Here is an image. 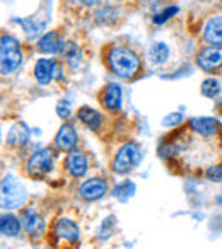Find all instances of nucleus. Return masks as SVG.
<instances>
[{
	"label": "nucleus",
	"mask_w": 222,
	"mask_h": 249,
	"mask_svg": "<svg viewBox=\"0 0 222 249\" xmlns=\"http://www.w3.org/2000/svg\"><path fill=\"white\" fill-rule=\"evenodd\" d=\"M108 63L113 73H116L122 79H132L140 67L137 53L125 46H113L108 53Z\"/></svg>",
	"instance_id": "obj_1"
},
{
	"label": "nucleus",
	"mask_w": 222,
	"mask_h": 249,
	"mask_svg": "<svg viewBox=\"0 0 222 249\" xmlns=\"http://www.w3.org/2000/svg\"><path fill=\"white\" fill-rule=\"evenodd\" d=\"M22 63V52L18 39L12 36H2L0 43V70L2 75H11Z\"/></svg>",
	"instance_id": "obj_2"
},
{
	"label": "nucleus",
	"mask_w": 222,
	"mask_h": 249,
	"mask_svg": "<svg viewBox=\"0 0 222 249\" xmlns=\"http://www.w3.org/2000/svg\"><path fill=\"white\" fill-rule=\"evenodd\" d=\"M26 200H28L26 188L14 176L7 174L2 181V208L5 210L21 208L26 203Z\"/></svg>",
	"instance_id": "obj_3"
},
{
	"label": "nucleus",
	"mask_w": 222,
	"mask_h": 249,
	"mask_svg": "<svg viewBox=\"0 0 222 249\" xmlns=\"http://www.w3.org/2000/svg\"><path fill=\"white\" fill-rule=\"evenodd\" d=\"M140 159H142V152H140L139 145L133 142H129L118 149L111 167H113V171L116 174H127L140 162Z\"/></svg>",
	"instance_id": "obj_4"
},
{
	"label": "nucleus",
	"mask_w": 222,
	"mask_h": 249,
	"mask_svg": "<svg viewBox=\"0 0 222 249\" xmlns=\"http://www.w3.org/2000/svg\"><path fill=\"white\" fill-rule=\"evenodd\" d=\"M26 169L31 178H45L50 171L53 169V154L50 149L38 150L36 154H33L29 157Z\"/></svg>",
	"instance_id": "obj_5"
},
{
	"label": "nucleus",
	"mask_w": 222,
	"mask_h": 249,
	"mask_svg": "<svg viewBox=\"0 0 222 249\" xmlns=\"http://www.w3.org/2000/svg\"><path fill=\"white\" fill-rule=\"evenodd\" d=\"M35 77L38 80V84L48 86L53 79L56 80L62 79L63 73L60 70V65L53 58H39L35 67Z\"/></svg>",
	"instance_id": "obj_6"
},
{
	"label": "nucleus",
	"mask_w": 222,
	"mask_h": 249,
	"mask_svg": "<svg viewBox=\"0 0 222 249\" xmlns=\"http://www.w3.org/2000/svg\"><path fill=\"white\" fill-rule=\"evenodd\" d=\"M108 191V183L103 178H91V179L84 181L79 186V195L80 198L87 201H96L99 198H103Z\"/></svg>",
	"instance_id": "obj_7"
},
{
	"label": "nucleus",
	"mask_w": 222,
	"mask_h": 249,
	"mask_svg": "<svg viewBox=\"0 0 222 249\" xmlns=\"http://www.w3.org/2000/svg\"><path fill=\"white\" fill-rule=\"evenodd\" d=\"M197 63L205 72H212V70L222 67V48L208 45L197 55Z\"/></svg>",
	"instance_id": "obj_8"
},
{
	"label": "nucleus",
	"mask_w": 222,
	"mask_h": 249,
	"mask_svg": "<svg viewBox=\"0 0 222 249\" xmlns=\"http://www.w3.org/2000/svg\"><path fill=\"white\" fill-rule=\"evenodd\" d=\"M55 143L62 152H72V150H75L77 132L74 128V124L70 123L62 124V128L58 130V133L55 137Z\"/></svg>",
	"instance_id": "obj_9"
},
{
	"label": "nucleus",
	"mask_w": 222,
	"mask_h": 249,
	"mask_svg": "<svg viewBox=\"0 0 222 249\" xmlns=\"http://www.w3.org/2000/svg\"><path fill=\"white\" fill-rule=\"evenodd\" d=\"M87 167H89V162H87V157L84 156L82 152L72 150V152L67 154L65 169L69 171L74 178H82L84 174L87 173Z\"/></svg>",
	"instance_id": "obj_10"
},
{
	"label": "nucleus",
	"mask_w": 222,
	"mask_h": 249,
	"mask_svg": "<svg viewBox=\"0 0 222 249\" xmlns=\"http://www.w3.org/2000/svg\"><path fill=\"white\" fill-rule=\"evenodd\" d=\"M190 126L202 135L204 139H210V137H215L219 133V128H221V124L215 118H207V116H202V118H193L190 121Z\"/></svg>",
	"instance_id": "obj_11"
},
{
	"label": "nucleus",
	"mask_w": 222,
	"mask_h": 249,
	"mask_svg": "<svg viewBox=\"0 0 222 249\" xmlns=\"http://www.w3.org/2000/svg\"><path fill=\"white\" fill-rule=\"evenodd\" d=\"M204 38L210 46L222 48V16H215L207 21L204 28Z\"/></svg>",
	"instance_id": "obj_12"
},
{
	"label": "nucleus",
	"mask_w": 222,
	"mask_h": 249,
	"mask_svg": "<svg viewBox=\"0 0 222 249\" xmlns=\"http://www.w3.org/2000/svg\"><path fill=\"white\" fill-rule=\"evenodd\" d=\"M53 231H55V234L60 239H65L69 242H77L80 237L79 225L74 220H70V218H60V220H56Z\"/></svg>",
	"instance_id": "obj_13"
},
{
	"label": "nucleus",
	"mask_w": 222,
	"mask_h": 249,
	"mask_svg": "<svg viewBox=\"0 0 222 249\" xmlns=\"http://www.w3.org/2000/svg\"><path fill=\"white\" fill-rule=\"evenodd\" d=\"M104 107L110 111H118L122 107V87L118 84H108L103 94Z\"/></svg>",
	"instance_id": "obj_14"
},
{
	"label": "nucleus",
	"mask_w": 222,
	"mask_h": 249,
	"mask_svg": "<svg viewBox=\"0 0 222 249\" xmlns=\"http://www.w3.org/2000/svg\"><path fill=\"white\" fill-rule=\"evenodd\" d=\"M22 220H24L22 222L24 229L31 235H39L45 231V224H43L41 217H39V213L35 208H28V210L24 212V215H22Z\"/></svg>",
	"instance_id": "obj_15"
},
{
	"label": "nucleus",
	"mask_w": 222,
	"mask_h": 249,
	"mask_svg": "<svg viewBox=\"0 0 222 249\" xmlns=\"http://www.w3.org/2000/svg\"><path fill=\"white\" fill-rule=\"evenodd\" d=\"M63 43L60 39V36L56 33H46L45 36H41L38 41V50L41 53H50V55H55L62 50Z\"/></svg>",
	"instance_id": "obj_16"
},
{
	"label": "nucleus",
	"mask_w": 222,
	"mask_h": 249,
	"mask_svg": "<svg viewBox=\"0 0 222 249\" xmlns=\"http://www.w3.org/2000/svg\"><path fill=\"white\" fill-rule=\"evenodd\" d=\"M77 116H79V120L82 121L86 126H89L91 130H99L101 124H103V116H101L96 109H92V107H87V106L80 107Z\"/></svg>",
	"instance_id": "obj_17"
},
{
	"label": "nucleus",
	"mask_w": 222,
	"mask_h": 249,
	"mask_svg": "<svg viewBox=\"0 0 222 249\" xmlns=\"http://www.w3.org/2000/svg\"><path fill=\"white\" fill-rule=\"evenodd\" d=\"M0 231L5 237H16L21 232V220L16 215L5 213L0 218Z\"/></svg>",
	"instance_id": "obj_18"
},
{
	"label": "nucleus",
	"mask_w": 222,
	"mask_h": 249,
	"mask_svg": "<svg viewBox=\"0 0 222 249\" xmlns=\"http://www.w3.org/2000/svg\"><path fill=\"white\" fill-rule=\"evenodd\" d=\"M147 55H149L150 62L156 63V65H159V63H164L167 60V56H169V50H167V46L164 45V43H154V45H150Z\"/></svg>",
	"instance_id": "obj_19"
},
{
	"label": "nucleus",
	"mask_w": 222,
	"mask_h": 249,
	"mask_svg": "<svg viewBox=\"0 0 222 249\" xmlns=\"http://www.w3.org/2000/svg\"><path fill=\"white\" fill-rule=\"evenodd\" d=\"M9 143H26L28 142V130L22 124H16L7 135Z\"/></svg>",
	"instance_id": "obj_20"
},
{
	"label": "nucleus",
	"mask_w": 222,
	"mask_h": 249,
	"mask_svg": "<svg viewBox=\"0 0 222 249\" xmlns=\"http://www.w3.org/2000/svg\"><path fill=\"white\" fill-rule=\"evenodd\" d=\"M221 92V84H219L217 79H207L202 84V94L205 97H215Z\"/></svg>",
	"instance_id": "obj_21"
},
{
	"label": "nucleus",
	"mask_w": 222,
	"mask_h": 249,
	"mask_svg": "<svg viewBox=\"0 0 222 249\" xmlns=\"http://www.w3.org/2000/svg\"><path fill=\"white\" fill-rule=\"evenodd\" d=\"M133 191H135V184L127 181V183H122L113 190V196L120 198V200H127L129 196H132Z\"/></svg>",
	"instance_id": "obj_22"
},
{
	"label": "nucleus",
	"mask_w": 222,
	"mask_h": 249,
	"mask_svg": "<svg viewBox=\"0 0 222 249\" xmlns=\"http://www.w3.org/2000/svg\"><path fill=\"white\" fill-rule=\"evenodd\" d=\"M178 11H180V9H178L176 5H173V7H166L163 12H159V14L154 16V22H156V24H164L167 19L173 18L174 14H178Z\"/></svg>",
	"instance_id": "obj_23"
},
{
	"label": "nucleus",
	"mask_w": 222,
	"mask_h": 249,
	"mask_svg": "<svg viewBox=\"0 0 222 249\" xmlns=\"http://www.w3.org/2000/svg\"><path fill=\"white\" fill-rule=\"evenodd\" d=\"M67 60H69V65L72 67V69L79 67V63H80V52H79V48H77L75 45H72L70 52L67 53Z\"/></svg>",
	"instance_id": "obj_24"
},
{
	"label": "nucleus",
	"mask_w": 222,
	"mask_h": 249,
	"mask_svg": "<svg viewBox=\"0 0 222 249\" xmlns=\"http://www.w3.org/2000/svg\"><path fill=\"white\" fill-rule=\"evenodd\" d=\"M181 120H183V114L181 113H173V114H167L166 118L163 120L164 126H174V124H180Z\"/></svg>",
	"instance_id": "obj_25"
},
{
	"label": "nucleus",
	"mask_w": 222,
	"mask_h": 249,
	"mask_svg": "<svg viewBox=\"0 0 222 249\" xmlns=\"http://www.w3.org/2000/svg\"><path fill=\"white\" fill-rule=\"evenodd\" d=\"M207 176L210 178L212 181H222V164L221 166H214L207 171Z\"/></svg>",
	"instance_id": "obj_26"
},
{
	"label": "nucleus",
	"mask_w": 222,
	"mask_h": 249,
	"mask_svg": "<svg viewBox=\"0 0 222 249\" xmlns=\"http://www.w3.org/2000/svg\"><path fill=\"white\" fill-rule=\"evenodd\" d=\"M56 114H58L62 120H67V118L72 114V111H70V107L67 106V103H60L58 106H56Z\"/></svg>",
	"instance_id": "obj_27"
},
{
	"label": "nucleus",
	"mask_w": 222,
	"mask_h": 249,
	"mask_svg": "<svg viewBox=\"0 0 222 249\" xmlns=\"http://www.w3.org/2000/svg\"><path fill=\"white\" fill-rule=\"evenodd\" d=\"M96 2H99V0H82V4H86V5H94Z\"/></svg>",
	"instance_id": "obj_28"
}]
</instances>
